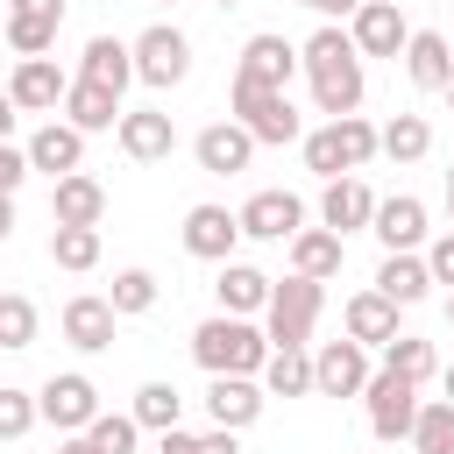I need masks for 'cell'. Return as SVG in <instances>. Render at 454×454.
<instances>
[{"label": "cell", "instance_id": "e0dca14e", "mask_svg": "<svg viewBox=\"0 0 454 454\" xmlns=\"http://www.w3.org/2000/svg\"><path fill=\"white\" fill-rule=\"evenodd\" d=\"M121 92L114 85H99V78H78L71 71V92H64V121L71 128H85V135H106V128H121Z\"/></svg>", "mask_w": 454, "mask_h": 454}, {"label": "cell", "instance_id": "2e32d148", "mask_svg": "<svg viewBox=\"0 0 454 454\" xmlns=\"http://www.w3.org/2000/svg\"><path fill=\"white\" fill-rule=\"evenodd\" d=\"M397 298L390 291H355L348 305H340V326H348V340H362V348H390L397 340Z\"/></svg>", "mask_w": 454, "mask_h": 454}, {"label": "cell", "instance_id": "e575fe53", "mask_svg": "<svg viewBox=\"0 0 454 454\" xmlns=\"http://www.w3.org/2000/svg\"><path fill=\"white\" fill-rule=\"evenodd\" d=\"M383 369H397V376L426 383V376L440 369V355H433V340H419V333H397V340L383 348Z\"/></svg>", "mask_w": 454, "mask_h": 454}, {"label": "cell", "instance_id": "3957f363", "mask_svg": "<svg viewBox=\"0 0 454 454\" xmlns=\"http://www.w3.org/2000/svg\"><path fill=\"white\" fill-rule=\"evenodd\" d=\"M234 121H241L255 142H305V121H298V106H291V92H284V85H255V78H241V71H234Z\"/></svg>", "mask_w": 454, "mask_h": 454}, {"label": "cell", "instance_id": "681fc988", "mask_svg": "<svg viewBox=\"0 0 454 454\" xmlns=\"http://www.w3.org/2000/svg\"><path fill=\"white\" fill-rule=\"evenodd\" d=\"M447 213H454V170H447Z\"/></svg>", "mask_w": 454, "mask_h": 454}, {"label": "cell", "instance_id": "7bdbcfd3", "mask_svg": "<svg viewBox=\"0 0 454 454\" xmlns=\"http://www.w3.org/2000/svg\"><path fill=\"white\" fill-rule=\"evenodd\" d=\"M426 262H433V284H447V291H454V227L426 248Z\"/></svg>", "mask_w": 454, "mask_h": 454}, {"label": "cell", "instance_id": "816d5d0a", "mask_svg": "<svg viewBox=\"0 0 454 454\" xmlns=\"http://www.w3.org/2000/svg\"><path fill=\"white\" fill-rule=\"evenodd\" d=\"M213 7H241V0H213Z\"/></svg>", "mask_w": 454, "mask_h": 454}, {"label": "cell", "instance_id": "60d3db41", "mask_svg": "<svg viewBox=\"0 0 454 454\" xmlns=\"http://www.w3.org/2000/svg\"><path fill=\"white\" fill-rule=\"evenodd\" d=\"M85 433H92L106 454H135V440H142V419H135V411H99Z\"/></svg>", "mask_w": 454, "mask_h": 454}, {"label": "cell", "instance_id": "8d00e7d4", "mask_svg": "<svg viewBox=\"0 0 454 454\" xmlns=\"http://www.w3.org/2000/svg\"><path fill=\"white\" fill-rule=\"evenodd\" d=\"M305 170H312V177H348V149H340V128H333V121L305 135Z\"/></svg>", "mask_w": 454, "mask_h": 454}, {"label": "cell", "instance_id": "d4e9b609", "mask_svg": "<svg viewBox=\"0 0 454 454\" xmlns=\"http://www.w3.org/2000/svg\"><path fill=\"white\" fill-rule=\"evenodd\" d=\"M404 78H411L419 92H447V78H454V50H447L440 28H411V43H404Z\"/></svg>", "mask_w": 454, "mask_h": 454}, {"label": "cell", "instance_id": "f35d334b", "mask_svg": "<svg viewBox=\"0 0 454 454\" xmlns=\"http://www.w3.org/2000/svg\"><path fill=\"white\" fill-rule=\"evenodd\" d=\"M333 128H340V149H348V170H362L369 156H383V128H369L362 114H340Z\"/></svg>", "mask_w": 454, "mask_h": 454}, {"label": "cell", "instance_id": "db71d44e", "mask_svg": "<svg viewBox=\"0 0 454 454\" xmlns=\"http://www.w3.org/2000/svg\"><path fill=\"white\" fill-rule=\"evenodd\" d=\"M298 7H319V0H298Z\"/></svg>", "mask_w": 454, "mask_h": 454}, {"label": "cell", "instance_id": "b9f144b4", "mask_svg": "<svg viewBox=\"0 0 454 454\" xmlns=\"http://www.w3.org/2000/svg\"><path fill=\"white\" fill-rule=\"evenodd\" d=\"M28 170H35V156H28V149H0V192H7V199L28 184Z\"/></svg>", "mask_w": 454, "mask_h": 454}, {"label": "cell", "instance_id": "f5cc1de1", "mask_svg": "<svg viewBox=\"0 0 454 454\" xmlns=\"http://www.w3.org/2000/svg\"><path fill=\"white\" fill-rule=\"evenodd\" d=\"M447 106H454V78H447Z\"/></svg>", "mask_w": 454, "mask_h": 454}, {"label": "cell", "instance_id": "f907efd6", "mask_svg": "<svg viewBox=\"0 0 454 454\" xmlns=\"http://www.w3.org/2000/svg\"><path fill=\"white\" fill-rule=\"evenodd\" d=\"M447 319H454V291H447Z\"/></svg>", "mask_w": 454, "mask_h": 454}, {"label": "cell", "instance_id": "d6a6232c", "mask_svg": "<svg viewBox=\"0 0 454 454\" xmlns=\"http://www.w3.org/2000/svg\"><path fill=\"white\" fill-rule=\"evenodd\" d=\"M50 262L71 270V277H85L99 262V227H50Z\"/></svg>", "mask_w": 454, "mask_h": 454}, {"label": "cell", "instance_id": "4fadbf2b", "mask_svg": "<svg viewBox=\"0 0 454 454\" xmlns=\"http://www.w3.org/2000/svg\"><path fill=\"white\" fill-rule=\"evenodd\" d=\"M376 192L348 170V177H326V192H319V227H333V234H355V227H376Z\"/></svg>", "mask_w": 454, "mask_h": 454}, {"label": "cell", "instance_id": "bcb514c9", "mask_svg": "<svg viewBox=\"0 0 454 454\" xmlns=\"http://www.w3.org/2000/svg\"><path fill=\"white\" fill-rule=\"evenodd\" d=\"M57 454H106V447H99L92 433H64V440H57Z\"/></svg>", "mask_w": 454, "mask_h": 454}, {"label": "cell", "instance_id": "ac0fdd59", "mask_svg": "<svg viewBox=\"0 0 454 454\" xmlns=\"http://www.w3.org/2000/svg\"><path fill=\"white\" fill-rule=\"evenodd\" d=\"M50 220H57V227H99V220H106V184L85 177V170L57 177V184H50Z\"/></svg>", "mask_w": 454, "mask_h": 454}, {"label": "cell", "instance_id": "52a82bcc", "mask_svg": "<svg viewBox=\"0 0 454 454\" xmlns=\"http://www.w3.org/2000/svg\"><path fill=\"white\" fill-rule=\"evenodd\" d=\"M64 92H71V78L57 71V57H14V71H7V106L14 114H57Z\"/></svg>", "mask_w": 454, "mask_h": 454}, {"label": "cell", "instance_id": "d590c367", "mask_svg": "<svg viewBox=\"0 0 454 454\" xmlns=\"http://www.w3.org/2000/svg\"><path fill=\"white\" fill-rule=\"evenodd\" d=\"M411 440H419V454H454V397H433V404L419 411Z\"/></svg>", "mask_w": 454, "mask_h": 454}, {"label": "cell", "instance_id": "c3c4849f", "mask_svg": "<svg viewBox=\"0 0 454 454\" xmlns=\"http://www.w3.org/2000/svg\"><path fill=\"white\" fill-rule=\"evenodd\" d=\"M440 383H447V397H454V362H447V369H440Z\"/></svg>", "mask_w": 454, "mask_h": 454}, {"label": "cell", "instance_id": "836d02e7", "mask_svg": "<svg viewBox=\"0 0 454 454\" xmlns=\"http://www.w3.org/2000/svg\"><path fill=\"white\" fill-rule=\"evenodd\" d=\"M0 348H7V355L35 348V305H28V291H7V298H0Z\"/></svg>", "mask_w": 454, "mask_h": 454}, {"label": "cell", "instance_id": "f546056e", "mask_svg": "<svg viewBox=\"0 0 454 454\" xmlns=\"http://www.w3.org/2000/svg\"><path fill=\"white\" fill-rule=\"evenodd\" d=\"M262 390H270V397H312V390H319L312 355H305V348H277L270 369H262Z\"/></svg>", "mask_w": 454, "mask_h": 454}, {"label": "cell", "instance_id": "9a60e30c", "mask_svg": "<svg viewBox=\"0 0 454 454\" xmlns=\"http://www.w3.org/2000/svg\"><path fill=\"white\" fill-rule=\"evenodd\" d=\"M298 227H305V199L298 192H255L241 206V234L248 241H291Z\"/></svg>", "mask_w": 454, "mask_h": 454}, {"label": "cell", "instance_id": "ab89813d", "mask_svg": "<svg viewBox=\"0 0 454 454\" xmlns=\"http://www.w3.org/2000/svg\"><path fill=\"white\" fill-rule=\"evenodd\" d=\"M156 291H163V284H156V277H149V270H121V277H114V291H106V298H114V305H121V319H135V312H149V305H156Z\"/></svg>", "mask_w": 454, "mask_h": 454}, {"label": "cell", "instance_id": "4316f807", "mask_svg": "<svg viewBox=\"0 0 454 454\" xmlns=\"http://www.w3.org/2000/svg\"><path fill=\"white\" fill-rule=\"evenodd\" d=\"M369 234H376V241H383L390 255H397V248H419V241H426V199H411V192L383 199V206H376V227H369Z\"/></svg>", "mask_w": 454, "mask_h": 454}, {"label": "cell", "instance_id": "8fae6325", "mask_svg": "<svg viewBox=\"0 0 454 454\" xmlns=\"http://www.w3.org/2000/svg\"><path fill=\"white\" fill-rule=\"evenodd\" d=\"M255 149H262V142H255L241 121H213V128H199V142H192V156H199L206 177H234V170H248Z\"/></svg>", "mask_w": 454, "mask_h": 454}, {"label": "cell", "instance_id": "74e56055", "mask_svg": "<svg viewBox=\"0 0 454 454\" xmlns=\"http://www.w3.org/2000/svg\"><path fill=\"white\" fill-rule=\"evenodd\" d=\"M35 419H43V397L7 383V390H0V440H28V426H35Z\"/></svg>", "mask_w": 454, "mask_h": 454}, {"label": "cell", "instance_id": "277c9868", "mask_svg": "<svg viewBox=\"0 0 454 454\" xmlns=\"http://www.w3.org/2000/svg\"><path fill=\"white\" fill-rule=\"evenodd\" d=\"M319 305H326V284L291 270V277L270 291V312H262L270 340H277V348H305V340H312V319H319Z\"/></svg>", "mask_w": 454, "mask_h": 454}, {"label": "cell", "instance_id": "d6986e66", "mask_svg": "<svg viewBox=\"0 0 454 454\" xmlns=\"http://www.w3.org/2000/svg\"><path fill=\"white\" fill-rule=\"evenodd\" d=\"M262 397H270V390H262L255 376H213V383H206V419L241 433V426L262 419Z\"/></svg>", "mask_w": 454, "mask_h": 454}, {"label": "cell", "instance_id": "8992f818", "mask_svg": "<svg viewBox=\"0 0 454 454\" xmlns=\"http://www.w3.org/2000/svg\"><path fill=\"white\" fill-rule=\"evenodd\" d=\"M135 78L156 85V92L184 85V78H192V43H184V28H170V21L142 28V35H135Z\"/></svg>", "mask_w": 454, "mask_h": 454}, {"label": "cell", "instance_id": "7dc6e473", "mask_svg": "<svg viewBox=\"0 0 454 454\" xmlns=\"http://www.w3.org/2000/svg\"><path fill=\"white\" fill-rule=\"evenodd\" d=\"M362 7H369V0H319V7H312V14H326V21H333V14H348V21H355V14H362Z\"/></svg>", "mask_w": 454, "mask_h": 454}, {"label": "cell", "instance_id": "5bb4252c", "mask_svg": "<svg viewBox=\"0 0 454 454\" xmlns=\"http://www.w3.org/2000/svg\"><path fill=\"white\" fill-rule=\"evenodd\" d=\"M234 241H241V213H227V206H192L184 213V255L234 262Z\"/></svg>", "mask_w": 454, "mask_h": 454}, {"label": "cell", "instance_id": "7c38bea8", "mask_svg": "<svg viewBox=\"0 0 454 454\" xmlns=\"http://www.w3.org/2000/svg\"><path fill=\"white\" fill-rule=\"evenodd\" d=\"M114 326H121V305L99 298V291H78V298L64 305V340H71L78 355H106V348H114Z\"/></svg>", "mask_w": 454, "mask_h": 454}, {"label": "cell", "instance_id": "7402d4cb", "mask_svg": "<svg viewBox=\"0 0 454 454\" xmlns=\"http://www.w3.org/2000/svg\"><path fill=\"white\" fill-rule=\"evenodd\" d=\"M404 43H411V21H404L390 0H369V7L355 14V50H362V57H404Z\"/></svg>", "mask_w": 454, "mask_h": 454}, {"label": "cell", "instance_id": "83f0119b", "mask_svg": "<svg viewBox=\"0 0 454 454\" xmlns=\"http://www.w3.org/2000/svg\"><path fill=\"white\" fill-rule=\"evenodd\" d=\"M78 78H99V85L128 92V85H135V43H121V35H92L85 57H78Z\"/></svg>", "mask_w": 454, "mask_h": 454}, {"label": "cell", "instance_id": "30bf717a", "mask_svg": "<svg viewBox=\"0 0 454 454\" xmlns=\"http://www.w3.org/2000/svg\"><path fill=\"white\" fill-rule=\"evenodd\" d=\"M64 28V0H7V50L14 57H50Z\"/></svg>", "mask_w": 454, "mask_h": 454}, {"label": "cell", "instance_id": "9c48e42d", "mask_svg": "<svg viewBox=\"0 0 454 454\" xmlns=\"http://www.w3.org/2000/svg\"><path fill=\"white\" fill-rule=\"evenodd\" d=\"M35 397H43V419H50L57 433H85V426L99 419V390H92V376H78V369L50 376Z\"/></svg>", "mask_w": 454, "mask_h": 454}, {"label": "cell", "instance_id": "603a6c76", "mask_svg": "<svg viewBox=\"0 0 454 454\" xmlns=\"http://www.w3.org/2000/svg\"><path fill=\"white\" fill-rule=\"evenodd\" d=\"M121 149L135 156V163H163L170 149H177V128H170V114H156V106H135V114H121Z\"/></svg>", "mask_w": 454, "mask_h": 454}, {"label": "cell", "instance_id": "cb8c5ba5", "mask_svg": "<svg viewBox=\"0 0 454 454\" xmlns=\"http://www.w3.org/2000/svg\"><path fill=\"white\" fill-rule=\"evenodd\" d=\"M284 248H291V270L298 277H319V284L340 277V262H348V234H333V227H298Z\"/></svg>", "mask_w": 454, "mask_h": 454}, {"label": "cell", "instance_id": "1f68e13d", "mask_svg": "<svg viewBox=\"0 0 454 454\" xmlns=\"http://www.w3.org/2000/svg\"><path fill=\"white\" fill-rule=\"evenodd\" d=\"M128 411L142 419V433H170V426L184 419V390H177V383H142Z\"/></svg>", "mask_w": 454, "mask_h": 454}, {"label": "cell", "instance_id": "ba28073f", "mask_svg": "<svg viewBox=\"0 0 454 454\" xmlns=\"http://www.w3.org/2000/svg\"><path fill=\"white\" fill-rule=\"evenodd\" d=\"M312 376H319L312 397H362L376 369H369V348H362V340H326V348L312 355Z\"/></svg>", "mask_w": 454, "mask_h": 454}, {"label": "cell", "instance_id": "484cf974", "mask_svg": "<svg viewBox=\"0 0 454 454\" xmlns=\"http://www.w3.org/2000/svg\"><path fill=\"white\" fill-rule=\"evenodd\" d=\"M28 156H35V170L71 177V170L85 163V128H71V121H43V128L28 135Z\"/></svg>", "mask_w": 454, "mask_h": 454}, {"label": "cell", "instance_id": "ee69618b", "mask_svg": "<svg viewBox=\"0 0 454 454\" xmlns=\"http://www.w3.org/2000/svg\"><path fill=\"white\" fill-rule=\"evenodd\" d=\"M156 454H199V433L170 426V433H156Z\"/></svg>", "mask_w": 454, "mask_h": 454}, {"label": "cell", "instance_id": "4dcf8cb0", "mask_svg": "<svg viewBox=\"0 0 454 454\" xmlns=\"http://www.w3.org/2000/svg\"><path fill=\"white\" fill-rule=\"evenodd\" d=\"M426 149H433V121L426 114H390L383 121V156L390 163H419Z\"/></svg>", "mask_w": 454, "mask_h": 454}, {"label": "cell", "instance_id": "f6af8a7d", "mask_svg": "<svg viewBox=\"0 0 454 454\" xmlns=\"http://www.w3.org/2000/svg\"><path fill=\"white\" fill-rule=\"evenodd\" d=\"M199 454H241L234 426H213V433H199Z\"/></svg>", "mask_w": 454, "mask_h": 454}, {"label": "cell", "instance_id": "7a4b0ae2", "mask_svg": "<svg viewBox=\"0 0 454 454\" xmlns=\"http://www.w3.org/2000/svg\"><path fill=\"white\" fill-rule=\"evenodd\" d=\"M270 355H277L270 326H255V319H241V312H213V319L192 333V362H199L206 376H262Z\"/></svg>", "mask_w": 454, "mask_h": 454}, {"label": "cell", "instance_id": "44dd1931", "mask_svg": "<svg viewBox=\"0 0 454 454\" xmlns=\"http://www.w3.org/2000/svg\"><path fill=\"white\" fill-rule=\"evenodd\" d=\"M270 291H277V277H262L255 262H220V277H213V298H220V312H241V319L270 312Z\"/></svg>", "mask_w": 454, "mask_h": 454}, {"label": "cell", "instance_id": "f1b7e54d", "mask_svg": "<svg viewBox=\"0 0 454 454\" xmlns=\"http://www.w3.org/2000/svg\"><path fill=\"white\" fill-rule=\"evenodd\" d=\"M376 291H390L397 305H419V298L433 291V262H426L419 248H397V255H383V270H376Z\"/></svg>", "mask_w": 454, "mask_h": 454}, {"label": "cell", "instance_id": "ffe728a7", "mask_svg": "<svg viewBox=\"0 0 454 454\" xmlns=\"http://www.w3.org/2000/svg\"><path fill=\"white\" fill-rule=\"evenodd\" d=\"M291 71H305V50L298 43H284V35H248L241 43V78H255V85H291Z\"/></svg>", "mask_w": 454, "mask_h": 454}, {"label": "cell", "instance_id": "5b68a950", "mask_svg": "<svg viewBox=\"0 0 454 454\" xmlns=\"http://www.w3.org/2000/svg\"><path fill=\"white\" fill-rule=\"evenodd\" d=\"M362 404H369V433L390 440V447L411 440V426H419V411H426V404H419V383L397 376V369H376L369 390H362Z\"/></svg>", "mask_w": 454, "mask_h": 454}, {"label": "cell", "instance_id": "6da1fadb", "mask_svg": "<svg viewBox=\"0 0 454 454\" xmlns=\"http://www.w3.org/2000/svg\"><path fill=\"white\" fill-rule=\"evenodd\" d=\"M305 78H312V99H319L326 121L355 114V106H362V50H355V28L319 21V28L305 35Z\"/></svg>", "mask_w": 454, "mask_h": 454}]
</instances>
